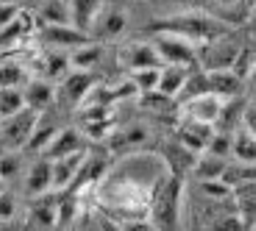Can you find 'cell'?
<instances>
[{
    "label": "cell",
    "instance_id": "obj_14",
    "mask_svg": "<svg viewBox=\"0 0 256 231\" xmlns=\"http://www.w3.org/2000/svg\"><path fill=\"white\" fill-rule=\"evenodd\" d=\"M22 190H26V195H31V198H39V195H45L53 190V162L48 159V156L39 159L36 164L28 170Z\"/></svg>",
    "mask_w": 256,
    "mask_h": 231
},
{
    "label": "cell",
    "instance_id": "obj_8",
    "mask_svg": "<svg viewBox=\"0 0 256 231\" xmlns=\"http://www.w3.org/2000/svg\"><path fill=\"white\" fill-rule=\"evenodd\" d=\"M150 142V131L145 126H126V128H114L106 136V150L109 154H136Z\"/></svg>",
    "mask_w": 256,
    "mask_h": 231
},
{
    "label": "cell",
    "instance_id": "obj_7",
    "mask_svg": "<svg viewBox=\"0 0 256 231\" xmlns=\"http://www.w3.org/2000/svg\"><path fill=\"white\" fill-rule=\"evenodd\" d=\"M117 62H120L128 72L142 70V67H162L164 64L162 56H159V50H156V45H154V39H150V42H140V39H134V42L120 45V50H117Z\"/></svg>",
    "mask_w": 256,
    "mask_h": 231
},
{
    "label": "cell",
    "instance_id": "obj_19",
    "mask_svg": "<svg viewBox=\"0 0 256 231\" xmlns=\"http://www.w3.org/2000/svg\"><path fill=\"white\" fill-rule=\"evenodd\" d=\"M231 159L242 162V164H256V134L245 126L234 131V148H231Z\"/></svg>",
    "mask_w": 256,
    "mask_h": 231
},
{
    "label": "cell",
    "instance_id": "obj_37",
    "mask_svg": "<svg viewBox=\"0 0 256 231\" xmlns=\"http://www.w3.org/2000/svg\"><path fill=\"white\" fill-rule=\"evenodd\" d=\"M8 190V178H3V176H0V192H6Z\"/></svg>",
    "mask_w": 256,
    "mask_h": 231
},
{
    "label": "cell",
    "instance_id": "obj_36",
    "mask_svg": "<svg viewBox=\"0 0 256 231\" xmlns=\"http://www.w3.org/2000/svg\"><path fill=\"white\" fill-rule=\"evenodd\" d=\"M214 6H220V8H226V12H231V8H240V6H245V0H212Z\"/></svg>",
    "mask_w": 256,
    "mask_h": 231
},
{
    "label": "cell",
    "instance_id": "obj_15",
    "mask_svg": "<svg viewBox=\"0 0 256 231\" xmlns=\"http://www.w3.org/2000/svg\"><path fill=\"white\" fill-rule=\"evenodd\" d=\"M26 90V100L31 109L36 112H48L53 106V100H56V81H50V78H31V81L22 86Z\"/></svg>",
    "mask_w": 256,
    "mask_h": 231
},
{
    "label": "cell",
    "instance_id": "obj_23",
    "mask_svg": "<svg viewBox=\"0 0 256 231\" xmlns=\"http://www.w3.org/2000/svg\"><path fill=\"white\" fill-rule=\"evenodd\" d=\"M22 109H28L26 90L22 86H0V120L14 117Z\"/></svg>",
    "mask_w": 256,
    "mask_h": 231
},
{
    "label": "cell",
    "instance_id": "obj_33",
    "mask_svg": "<svg viewBox=\"0 0 256 231\" xmlns=\"http://www.w3.org/2000/svg\"><path fill=\"white\" fill-rule=\"evenodd\" d=\"M14 214H17V198L6 190V192H0V223L14 220Z\"/></svg>",
    "mask_w": 256,
    "mask_h": 231
},
{
    "label": "cell",
    "instance_id": "obj_39",
    "mask_svg": "<svg viewBox=\"0 0 256 231\" xmlns=\"http://www.w3.org/2000/svg\"><path fill=\"white\" fill-rule=\"evenodd\" d=\"M254 3H256V0H254Z\"/></svg>",
    "mask_w": 256,
    "mask_h": 231
},
{
    "label": "cell",
    "instance_id": "obj_12",
    "mask_svg": "<svg viewBox=\"0 0 256 231\" xmlns=\"http://www.w3.org/2000/svg\"><path fill=\"white\" fill-rule=\"evenodd\" d=\"M86 159H90L86 150L64 156V159H50L53 162V190H58V192L70 190V186L76 184V178H78V173H81V167Z\"/></svg>",
    "mask_w": 256,
    "mask_h": 231
},
{
    "label": "cell",
    "instance_id": "obj_30",
    "mask_svg": "<svg viewBox=\"0 0 256 231\" xmlns=\"http://www.w3.org/2000/svg\"><path fill=\"white\" fill-rule=\"evenodd\" d=\"M22 170V159L17 150H0V176L3 178H14Z\"/></svg>",
    "mask_w": 256,
    "mask_h": 231
},
{
    "label": "cell",
    "instance_id": "obj_29",
    "mask_svg": "<svg viewBox=\"0 0 256 231\" xmlns=\"http://www.w3.org/2000/svg\"><path fill=\"white\" fill-rule=\"evenodd\" d=\"M78 223V198L70 195V198L58 200V228H72Z\"/></svg>",
    "mask_w": 256,
    "mask_h": 231
},
{
    "label": "cell",
    "instance_id": "obj_28",
    "mask_svg": "<svg viewBox=\"0 0 256 231\" xmlns=\"http://www.w3.org/2000/svg\"><path fill=\"white\" fill-rule=\"evenodd\" d=\"M159 78H162V67H142V70L131 72V81L140 92H150L159 90Z\"/></svg>",
    "mask_w": 256,
    "mask_h": 231
},
{
    "label": "cell",
    "instance_id": "obj_13",
    "mask_svg": "<svg viewBox=\"0 0 256 231\" xmlns=\"http://www.w3.org/2000/svg\"><path fill=\"white\" fill-rule=\"evenodd\" d=\"M204 72H206V86H209V92L226 98V100H237L240 98L245 81L231 67L228 70H204Z\"/></svg>",
    "mask_w": 256,
    "mask_h": 231
},
{
    "label": "cell",
    "instance_id": "obj_9",
    "mask_svg": "<svg viewBox=\"0 0 256 231\" xmlns=\"http://www.w3.org/2000/svg\"><path fill=\"white\" fill-rule=\"evenodd\" d=\"M240 50H242V48H234L226 36H220V39H214V42H209V45L198 48L204 70H228V67H234Z\"/></svg>",
    "mask_w": 256,
    "mask_h": 231
},
{
    "label": "cell",
    "instance_id": "obj_4",
    "mask_svg": "<svg viewBox=\"0 0 256 231\" xmlns=\"http://www.w3.org/2000/svg\"><path fill=\"white\" fill-rule=\"evenodd\" d=\"M36 39L42 45L53 48V50H76L78 45H86L92 42V34L84 31V28L72 26V22H39V31H36Z\"/></svg>",
    "mask_w": 256,
    "mask_h": 231
},
{
    "label": "cell",
    "instance_id": "obj_11",
    "mask_svg": "<svg viewBox=\"0 0 256 231\" xmlns=\"http://www.w3.org/2000/svg\"><path fill=\"white\" fill-rule=\"evenodd\" d=\"M86 140L90 136L84 134L81 128H62L53 142L45 148V156L48 159H64V156H72V154H81L86 150Z\"/></svg>",
    "mask_w": 256,
    "mask_h": 231
},
{
    "label": "cell",
    "instance_id": "obj_24",
    "mask_svg": "<svg viewBox=\"0 0 256 231\" xmlns=\"http://www.w3.org/2000/svg\"><path fill=\"white\" fill-rule=\"evenodd\" d=\"M36 17H39V22H72L70 0H42Z\"/></svg>",
    "mask_w": 256,
    "mask_h": 231
},
{
    "label": "cell",
    "instance_id": "obj_2",
    "mask_svg": "<svg viewBox=\"0 0 256 231\" xmlns=\"http://www.w3.org/2000/svg\"><path fill=\"white\" fill-rule=\"evenodd\" d=\"M181 200H184V176L173 173V178L159 184L154 200H150V212H148L150 226L154 228H178Z\"/></svg>",
    "mask_w": 256,
    "mask_h": 231
},
{
    "label": "cell",
    "instance_id": "obj_5",
    "mask_svg": "<svg viewBox=\"0 0 256 231\" xmlns=\"http://www.w3.org/2000/svg\"><path fill=\"white\" fill-rule=\"evenodd\" d=\"M154 45L159 50L162 62L164 64H184V67H198L200 64V53H198V45L190 42V39L178 36V34H154Z\"/></svg>",
    "mask_w": 256,
    "mask_h": 231
},
{
    "label": "cell",
    "instance_id": "obj_34",
    "mask_svg": "<svg viewBox=\"0 0 256 231\" xmlns=\"http://www.w3.org/2000/svg\"><path fill=\"white\" fill-rule=\"evenodd\" d=\"M17 17H20V3H14V0H0V28H6Z\"/></svg>",
    "mask_w": 256,
    "mask_h": 231
},
{
    "label": "cell",
    "instance_id": "obj_6",
    "mask_svg": "<svg viewBox=\"0 0 256 231\" xmlns=\"http://www.w3.org/2000/svg\"><path fill=\"white\" fill-rule=\"evenodd\" d=\"M223 112H226V98L214 95V92H204V95L186 98V100L181 103L184 120H198V122L218 126V122L223 120Z\"/></svg>",
    "mask_w": 256,
    "mask_h": 231
},
{
    "label": "cell",
    "instance_id": "obj_32",
    "mask_svg": "<svg viewBox=\"0 0 256 231\" xmlns=\"http://www.w3.org/2000/svg\"><path fill=\"white\" fill-rule=\"evenodd\" d=\"M231 70L237 72L240 78H248L250 72L256 70V56H254V50H248V48H242V50H240V56H237V62H234V67H231Z\"/></svg>",
    "mask_w": 256,
    "mask_h": 231
},
{
    "label": "cell",
    "instance_id": "obj_27",
    "mask_svg": "<svg viewBox=\"0 0 256 231\" xmlns=\"http://www.w3.org/2000/svg\"><path fill=\"white\" fill-rule=\"evenodd\" d=\"M56 134H58L56 122H53V120H48V112H42V117H39V126H36V131H34L31 142H28V148L42 150V154H45V148L53 142V136H56Z\"/></svg>",
    "mask_w": 256,
    "mask_h": 231
},
{
    "label": "cell",
    "instance_id": "obj_31",
    "mask_svg": "<svg viewBox=\"0 0 256 231\" xmlns=\"http://www.w3.org/2000/svg\"><path fill=\"white\" fill-rule=\"evenodd\" d=\"M231 148H234V134H231V131H214V136H212V142H209L206 150L231 159Z\"/></svg>",
    "mask_w": 256,
    "mask_h": 231
},
{
    "label": "cell",
    "instance_id": "obj_22",
    "mask_svg": "<svg viewBox=\"0 0 256 231\" xmlns=\"http://www.w3.org/2000/svg\"><path fill=\"white\" fill-rule=\"evenodd\" d=\"M103 58V48L95 42H86V45H78L76 50H70V64L72 70H90L95 72V67L100 64Z\"/></svg>",
    "mask_w": 256,
    "mask_h": 231
},
{
    "label": "cell",
    "instance_id": "obj_21",
    "mask_svg": "<svg viewBox=\"0 0 256 231\" xmlns=\"http://www.w3.org/2000/svg\"><path fill=\"white\" fill-rule=\"evenodd\" d=\"M28 226L31 228H58V204H36L28 209Z\"/></svg>",
    "mask_w": 256,
    "mask_h": 231
},
{
    "label": "cell",
    "instance_id": "obj_18",
    "mask_svg": "<svg viewBox=\"0 0 256 231\" xmlns=\"http://www.w3.org/2000/svg\"><path fill=\"white\" fill-rule=\"evenodd\" d=\"M228 164H231V159L212 154V150H204V154L198 156V162H195V167H192V176H195L198 181H204V178H223V173L228 170Z\"/></svg>",
    "mask_w": 256,
    "mask_h": 231
},
{
    "label": "cell",
    "instance_id": "obj_17",
    "mask_svg": "<svg viewBox=\"0 0 256 231\" xmlns=\"http://www.w3.org/2000/svg\"><path fill=\"white\" fill-rule=\"evenodd\" d=\"M190 67L184 64H162V78H159V92H164L167 98L178 100L184 92L186 81H190Z\"/></svg>",
    "mask_w": 256,
    "mask_h": 231
},
{
    "label": "cell",
    "instance_id": "obj_38",
    "mask_svg": "<svg viewBox=\"0 0 256 231\" xmlns=\"http://www.w3.org/2000/svg\"><path fill=\"white\" fill-rule=\"evenodd\" d=\"M14 3H22V0H14Z\"/></svg>",
    "mask_w": 256,
    "mask_h": 231
},
{
    "label": "cell",
    "instance_id": "obj_10",
    "mask_svg": "<svg viewBox=\"0 0 256 231\" xmlns=\"http://www.w3.org/2000/svg\"><path fill=\"white\" fill-rule=\"evenodd\" d=\"M95 86V72L90 70H70L67 76L62 78V98L67 106H72V109H78L84 100H86V95H90V90Z\"/></svg>",
    "mask_w": 256,
    "mask_h": 231
},
{
    "label": "cell",
    "instance_id": "obj_35",
    "mask_svg": "<svg viewBox=\"0 0 256 231\" xmlns=\"http://www.w3.org/2000/svg\"><path fill=\"white\" fill-rule=\"evenodd\" d=\"M242 126L256 134V106H248V109L242 112Z\"/></svg>",
    "mask_w": 256,
    "mask_h": 231
},
{
    "label": "cell",
    "instance_id": "obj_26",
    "mask_svg": "<svg viewBox=\"0 0 256 231\" xmlns=\"http://www.w3.org/2000/svg\"><path fill=\"white\" fill-rule=\"evenodd\" d=\"M28 67H22L20 62H3L0 64V86H26L31 81Z\"/></svg>",
    "mask_w": 256,
    "mask_h": 231
},
{
    "label": "cell",
    "instance_id": "obj_20",
    "mask_svg": "<svg viewBox=\"0 0 256 231\" xmlns=\"http://www.w3.org/2000/svg\"><path fill=\"white\" fill-rule=\"evenodd\" d=\"M70 8H72V22L92 34L98 14L103 12V0H70Z\"/></svg>",
    "mask_w": 256,
    "mask_h": 231
},
{
    "label": "cell",
    "instance_id": "obj_1",
    "mask_svg": "<svg viewBox=\"0 0 256 231\" xmlns=\"http://www.w3.org/2000/svg\"><path fill=\"white\" fill-rule=\"evenodd\" d=\"M154 34H178V36L190 39L195 45H209L220 36H228V22L214 14H206V12H184V14H173V17H164L159 22L150 26Z\"/></svg>",
    "mask_w": 256,
    "mask_h": 231
},
{
    "label": "cell",
    "instance_id": "obj_16",
    "mask_svg": "<svg viewBox=\"0 0 256 231\" xmlns=\"http://www.w3.org/2000/svg\"><path fill=\"white\" fill-rule=\"evenodd\" d=\"M126 26H128L126 12H120V8H103L98 14L95 26H92V36L95 39H117L126 31Z\"/></svg>",
    "mask_w": 256,
    "mask_h": 231
},
{
    "label": "cell",
    "instance_id": "obj_25",
    "mask_svg": "<svg viewBox=\"0 0 256 231\" xmlns=\"http://www.w3.org/2000/svg\"><path fill=\"white\" fill-rule=\"evenodd\" d=\"M28 34H34V31L28 28L26 17L20 14L14 22H8L6 28H0V50H12V48L22 45V42L28 39Z\"/></svg>",
    "mask_w": 256,
    "mask_h": 231
},
{
    "label": "cell",
    "instance_id": "obj_3",
    "mask_svg": "<svg viewBox=\"0 0 256 231\" xmlns=\"http://www.w3.org/2000/svg\"><path fill=\"white\" fill-rule=\"evenodd\" d=\"M39 117H42V112L31 109V106L17 112L14 117H6L3 120V128H0V148L3 150L28 148V142H31L34 131L39 126Z\"/></svg>",
    "mask_w": 256,
    "mask_h": 231
}]
</instances>
